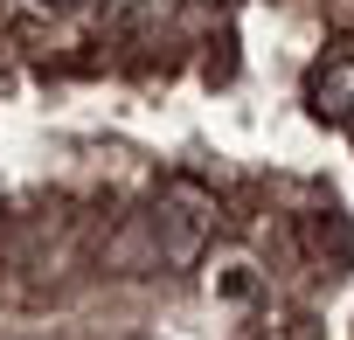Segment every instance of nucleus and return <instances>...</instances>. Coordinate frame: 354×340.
I'll return each instance as SVG.
<instances>
[{
    "mask_svg": "<svg viewBox=\"0 0 354 340\" xmlns=\"http://www.w3.org/2000/svg\"><path fill=\"white\" fill-rule=\"evenodd\" d=\"M306 104H313L326 125H347V118H354V56L319 63V70H313V84H306Z\"/></svg>",
    "mask_w": 354,
    "mask_h": 340,
    "instance_id": "f257e3e1",
    "label": "nucleus"
},
{
    "mask_svg": "<svg viewBox=\"0 0 354 340\" xmlns=\"http://www.w3.org/2000/svg\"><path fill=\"white\" fill-rule=\"evenodd\" d=\"M209 8H230V0H209Z\"/></svg>",
    "mask_w": 354,
    "mask_h": 340,
    "instance_id": "7ed1b4c3",
    "label": "nucleus"
},
{
    "mask_svg": "<svg viewBox=\"0 0 354 340\" xmlns=\"http://www.w3.org/2000/svg\"><path fill=\"white\" fill-rule=\"evenodd\" d=\"M97 15L111 28H160L174 15V0H97Z\"/></svg>",
    "mask_w": 354,
    "mask_h": 340,
    "instance_id": "f03ea898",
    "label": "nucleus"
}]
</instances>
